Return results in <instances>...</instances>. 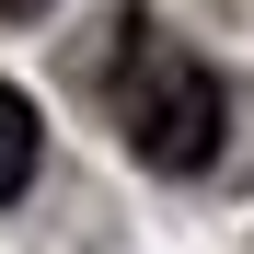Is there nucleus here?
Wrapping results in <instances>:
<instances>
[{
  "label": "nucleus",
  "mask_w": 254,
  "mask_h": 254,
  "mask_svg": "<svg viewBox=\"0 0 254 254\" xmlns=\"http://www.w3.org/2000/svg\"><path fill=\"white\" fill-rule=\"evenodd\" d=\"M116 116H127V150H139L150 174H208V150H220V127H231L220 69L185 58V47H150V35H139V81H127Z\"/></svg>",
  "instance_id": "nucleus-1"
},
{
  "label": "nucleus",
  "mask_w": 254,
  "mask_h": 254,
  "mask_svg": "<svg viewBox=\"0 0 254 254\" xmlns=\"http://www.w3.org/2000/svg\"><path fill=\"white\" fill-rule=\"evenodd\" d=\"M35 150H47V127H35V93H12V81H0V208L35 185Z\"/></svg>",
  "instance_id": "nucleus-2"
},
{
  "label": "nucleus",
  "mask_w": 254,
  "mask_h": 254,
  "mask_svg": "<svg viewBox=\"0 0 254 254\" xmlns=\"http://www.w3.org/2000/svg\"><path fill=\"white\" fill-rule=\"evenodd\" d=\"M0 12H47V0H0Z\"/></svg>",
  "instance_id": "nucleus-3"
}]
</instances>
